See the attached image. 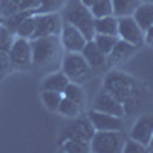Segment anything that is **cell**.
I'll use <instances>...</instances> for the list:
<instances>
[{
  "label": "cell",
  "instance_id": "cell-24",
  "mask_svg": "<svg viewBox=\"0 0 153 153\" xmlns=\"http://www.w3.org/2000/svg\"><path fill=\"white\" fill-rule=\"evenodd\" d=\"M60 150L68 152V153H87V152H91V147H89L87 143L75 141V139H66V141L60 143Z\"/></svg>",
  "mask_w": 153,
  "mask_h": 153
},
{
  "label": "cell",
  "instance_id": "cell-25",
  "mask_svg": "<svg viewBox=\"0 0 153 153\" xmlns=\"http://www.w3.org/2000/svg\"><path fill=\"white\" fill-rule=\"evenodd\" d=\"M89 9H91L94 19L106 17V16H113L112 14V0H97V2Z\"/></svg>",
  "mask_w": 153,
  "mask_h": 153
},
{
  "label": "cell",
  "instance_id": "cell-4",
  "mask_svg": "<svg viewBox=\"0 0 153 153\" xmlns=\"http://www.w3.org/2000/svg\"><path fill=\"white\" fill-rule=\"evenodd\" d=\"M124 135L123 132H103L95 130L91 138V152L94 153H120L124 144Z\"/></svg>",
  "mask_w": 153,
  "mask_h": 153
},
{
  "label": "cell",
  "instance_id": "cell-18",
  "mask_svg": "<svg viewBox=\"0 0 153 153\" xmlns=\"http://www.w3.org/2000/svg\"><path fill=\"white\" fill-rule=\"evenodd\" d=\"M68 83H69V78L63 72H54L43 80L42 91H55V92L63 94Z\"/></svg>",
  "mask_w": 153,
  "mask_h": 153
},
{
  "label": "cell",
  "instance_id": "cell-16",
  "mask_svg": "<svg viewBox=\"0 0 153 153\" xmlns=\"http://www.w3.org/2000/svg\"><path fill=\"white\" fill-rule=\"evenodd\" d=\"M132 17L143 31H147L149 28L153 26V5L147 2H141L133 11Z\"/></svg>",
  "mask_w": 153,
  "mask_h": 153
},
{
  "label": "cell",
  "instance_id": "cell-23",
  "mask_svg": "<svg viewBox=\"0 0 153 153\" xmlns=\"http://www.w3.org/2000/svg\"><path fill=\"white\" fill-rule=\"evenodd\" d=\"M34 29H35V14H31V16H28L26 19L22 20V23L17 26L16 35L31 40V37H32V34H34Z\"/></svg>",
  "mask_w": 153,
  "mask_h": 153
},
{
  "label": "cell",
  "instance_id": "cell-15",
  "mask_svg": "<svg viewBox=\"0 0 153 153\" xmlns=\"http://www.w3.org/2000/svg\"><path fill=\"white\" fill-rule=\"evenodd\" d=\"M81 55L87 61L91 69H104L106 68V55L98 49V46L94 43V40H87L84 48L81 49Z\"/></svg>",
  "mask_w": 153,
  "mask_h": 153
},
{
  "label": "cell",
  "instance_id": "cell-17",
  "mask_svg": "<svg viewBox=\"0 0 153 153\" xmlns=\"http://www.w3.org/2000/svg\"><path fill=\"white\" fill-rule=\"evenodd\" d=\"M94 31L95 34H106V35H117L118 34V20L115 16H106L94 19Z\"/></svg>",
  "mask_w": 153,
  "mask_h": 153
},
{
  "label": "cell",
  "instance_id": "cell-11",
  "mask_svg": "<svg viewBox=\"0 0 153 153\" xmlns=\"http://www.w3.org/2000/svg\"><path fill=\"white\" fill-rule=\"evenodd\" d=\"M58 35H60V43L66 52H81V49L87 42L86 37L68 22L61 25V31Z\"/></svg>",
  "mask_w": 153,
  "mask_h": 153
},
{
  "label": "cell",
  "instance_id": "cell-32",
  "mask_svg": "<svg viewBox=\"0 0 153 153\" xmlns=\"http://www.w3.org/2000/svg\"><path fill=\"white\" fill-rule=\"evenodd\" d=\"M144 43L147 46H152V43H153V26L149 28L147 31H144Z\"/></svg>",
  "mask_w": 153,
  "mask_h": 153
},
{
  "label": "cell",
  "instance_id": "cell-10",
  "mask_svg": "<svg viewBox=\"0 0 153 153\" xmlns=\"http://www.w3.org/2000/svg\"><path fill=\"white\" fill-rule=\"evenodd\" d=\"M87 118L94 126L95 130L103 132H123L124 130V121L121 117H115L110 113H103L98 110H89Z\"/></svg>",
  "mask_w": 153,
  "mask_h": 153
},
{
  "label": "cell",
  "instance_id": "cell-33",
  "mask_svg": "<svg viewBox=\"0 0 153 153\" xmlns=\"http://www.w3.org/2000/svg\"><path fill=\"white\" fill-rule=\"evenodd\" d=\"M80 2H81V3L84 5V6H87V8H91V6H92V5H94L95 2H97V0H80Z\"/></svg>",
  "mask_w": 153,
  "mask_h": 153
},
{
  "label": "cell",
  "instance_id": "cell-7",
  "mask_svg": "<svg viewBox=\"0 0 153 153\" xmlns=\"http://www.w3.org/2000/svg\"><path fill=\"white\" fill-rule=\"evenodd\" d=\"M9 60L14 68L19 69H28L31 66V45L28 38L23 37H14L9 51H8Z\"/></svg>",
  "mask_w": 153,
  "mask_h": 153
},
{
  "label": "cell",
  "instance_id": "cell-5",
  "mask_svg": "<svg viewBox=\"0 0 153 153\" xmlns=\"http://www.w3.org/2000/svg\"><path fill=\"white\" fill-rule=\"evenodd\" d=\"M61 72L68 76L69 81L83 83L92 74V69L81 55V52H66L65 58H63Z\"/></svg>",
  "mask_w": 153,
  "mask_h": 153
},
{
  "label": "cell",
  "instance_id": "cell-1",
  "mask_svg": "<svg viewBox=\"0 0 153 153\" xmlns=\"http://www.w3.org/2000/svg\"><path fill=\"white\" fill-rule=\"evenodd\" d=\"M31 65L35 68H48L54 65L60 55V35H46L31 38Z\"/></svg>",
  "mask_w": 153,
  "mask_h": 153
},
{
  "label": "cell",
  "instance_id": "cell-3",
  "mask_svg": "<svg viewBox=\"0 0 153 153\" xmlns=\"http://www.w3.org/2000/svg\"><path fill=\"white\" fill-rule=\"evenodd\" d=\"M103 89L110 95H113L121 104H124L136 91V83L129 74H124L121 71H112L106 75Z\"/></svg>",
  "mask_w": 153,
  "mask_h": 153
},
{
  "label": "cell",
  "instance_id": "cell-29",
  "mask_svg": "<svg viewBox=\"0 0 153 153\" xmlns=\"http://www.w3.org/2000/svg\"><path fill=\"white\" fill-rule=\"evenodd\" d=\"M121 152H124V153H146V152H149V149L146 146H143L141 143H138V141H135V139L129 138V139H124Z\"/></svg>",
  "mask_w": 153,
  "mask_h": 153
},
{
  "label": "cell",
  "instance_id": "cell-20",
  "mask_svg": "<svg viewBox=\"0 0 153 153\" xmlns=\"http://www.w3.org/2000/svg\"><path fill=\"white\" fill-rule=\"evenodd\" d=\"M63 97L69 98L71 101H74V103H76L81 107L86 104V92H84V89L80 86V83L69 81L68 86L65 87V91H63Z\"/></svg>",
  "mask_w": 153,
  "mask_h": 153
},
{
  "label": "cell",
  "instance_id": "cell-8",
  "mask_svg": "<svg viewBox=\"0 0 153 153\" xmlns=\"http://www.w3.org/2000/svg\"><path fill=\"white\" fill-rule=\"evenodd\" d=\"M118 38L129 42L133 46H141L144 43V31L138 26L132 16L118 17Z\"/></svg>",
  "mask_w": 153,
  "mask_h": 153
},
{
  "label": "cell",
  "instance_id": "cell-14",
  "mask_svg": "<svg viewBox=\"0 0 153 153\" xmlns=\"http://www.w3.org/2000/svg\"><path fill=\"white\" fill-rule=\"evenodd\" d=\"M135 51H136V46L130 45L129 42H126V40L118 38L117 43H115V46L112 48V51L106 55V68H112V66L117 65V63L124 61L126 58H129Z\"/></svg>",
  "mask_w": 153,
  "mask_h": 153
},
{
  "label": "cell",
  "instance_id": "cell-12",
  "mask_svg": "<svg viewBox=\"0 0 153 153\" xmlns=\"http://www.w3.org/2000/svg\"><path fill=\"white\" fill-rule=\"evenodd\" d=\"M92 110H98V112H103V113H110V115L121 117V118H124V115H126L123 104L113 95L106 92L104 89L95 97L94 103H92Z\"/></svg>",
  "mask_w": 153,
  "mask_h": 153
},
{
  "label": "cell",
  "instance_id": "cell-19",
  "mask_svg": "<svg viewBox=\"0 0 153 153\" xmlns=\"http://www.w3.org/2000/svg\"><path fill=\"white\" fill-rule=\"evenodd\" d=\"M141 0H112V14L115 17L132 16Z\"/></svg>",
  "mask_w": 153,
  "mask_h": 153
},
{
  "label": "cell",
  "instance_id": "cell-28",
  "mask_svg": "<svg viewBox=\"0 0 153 153\" xmlns=\"http://www.w3.org/2000/svg\"><path fill=\"white\" fill-rule=\"evenodd\" d=\"M14 37L16 35L12 34L3 23L0 25V51H2V52H8L9 51L12 42H14Z\"/></svg>",
  "mask_w": 153,
  "mask_h": 153
},
{
  "label": "cell",
  "instance_id": "cell-31",
  "mask_svg": "<svg viewBox=\"0 0 153 153\" xmlns=\"http://www.w3.org/2000/svg\"><path fill=\"white\" fill-rule=\"evenodd\" d=\"M12 2L17 5L20 11H26V9H37L40 0H12Z\"/></svg>",
  "mask_w": 153,
  "mask_h": 153
},
{
  "label": "cell",
  "instance_id": "cell-34",
  "mask_svg": "<svg viewBox=\"0 0 153 153\" xmlns=\"http://www.w3.org/2000/svg\"><path fill=\"white\" fill-rule=\"evenodd\" d=\"M141 2H147V3H152V0H141Z\"/></svg>",
  "mask_w": 153,
  "mask_h": 153
},
{
  "label": "cell",
  "instance_id": "cell-13",
  "mask_svg": "<svg viewBox=\"0 0 153 153\" xmlns=\"http://www.w3.org/2000/svg\"><path fill=\"white\" fill-rule=\"evenodd\" d=\"M130 138L141 143L150 150V144L153 139V117L152 115H143L141 118L136 120V123L132 127Z\"/></svg>",
  "mask_w": 153,
  "mask_h": 153
},
{
  "label": "cell",
  "instance_id": "cell-30",
  "mask_svg": "<svg viewBox=\"0 0 153 153\" xmlns=\"http://www.w3.org/2000/svg\"><path fill=\"white\" fill-rule=\"evenodd\" d=\"M11 69H12V63L9 60L8 52H2V51H0V80H2L6 74H9Z\"/></svg>",
  "mask_w": 153,
  "mask_h": 153
},
{
  "label": "cell",
  "instance_id": "cell-6",
  "mask_svg": "<svg viewBox=\"0 0 153 153\" xmlns=\"http://www.w3.org/2000/svg\"><path fill=\"white\" fill-rule=\"evenodd\" d=\"M95 133L94 126L91 124L87 117H80L76 118L74 123L68 124L65 127V130L61 132L58 144L66 141V139H75V141H81V143H91V138Z\"/></svg>",
  "mask_w": 153,
  "mask_h": 153
},
{
  "label": "cell",
  "instance_id": "cell-26",
  "mask_svg": "<svg viewBox=\"0 0 153 153\" xmlns=\"http://www.w3.org/2000/svg\"><path fill=\"white\" fill-rule=\"evenodd\" d=\"M61 98H63V94H60V92H55V91H42L43 104L51 112H57V107L60 104Z\"/></svg>",
  "mask_w": 153,
  "mask_h": 153
},
{
  "label": "cell",
  "instance_id": "cell-2",
  "mask_svg": "<svg viewBox=\"0 0 153 153\" xmlns=\"http://www.w3.org/2000/svg\"><path fill=\"white\" fill-rule=\"evenodd\" d=\"M65 19L86 37V40L94 38V16L91 9L84 6L80 0H68L65 8Z\"/></svg>",
  "mask_w": 153,
  "mask_h": 153
},
{
  "label": "cell",
  "instance_id": "cell-22",
  "mask_svg": "<svg viewBox=\"0 0 153 153\" xmlns=\"http://www.w3.org/2000/svg\"><path fill=\"white\" fill-rule=\"evenodd\" d=\"M94 43L98 46V49L103 52L104 55H107L112 48L115 46V43H117L118 40V35H106V34H95L94 35Z\"/></svg>",
  "mask_w": 153,
  "mask_h": 153
},
{
  "label": "cell",
  "instance_id": "cell-21",
  "mask_svg": "<svg viewBox=\"0 0 153 153\" xmlns=\"http://www.w3.org/2000/svg\"><path fill=\"white\" fill-rule=\"evenodd\" d=\"M57 112L61 113L63 117H68V118H76L78 115L81 113V106H78L76 103H74V101H71L69 98L63 97L60 104L57 107Z\"/></svg>",
  "mask_w": 153,
  "mask_h": 153
},
{
  "label": "cell",
  "instance_id": "cell-9",
  "mask_svg": "<svg viewBox=\"0 0 153 153\" xmlns=\"http://www.w3.org/2000/svg\"><path fill=\"white\" fill-rule=\"evenodd\" d=\"M61 19L57 12H45V14H35V29L31 38L55 35L61 31Z\"/></svg>",
  "mask_w": 153,
  "mask_h": 153
},
{
  "label": "cell",
  "instance_id": "cell-27",
  "mask_svg": "<svg viewBox=\"0 0 153 153\" xmlns=\"http://www.w3.org/2000/svg\"><path fill=\"white\" fill-rule=\"evenodd\" d=\"M66 0H40L35 14H45V12H57L65 6Z\"/></svg>",
  "mask_w": 153,
  "mask_h": 153
}]
</instances>
